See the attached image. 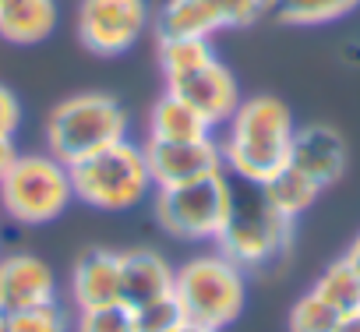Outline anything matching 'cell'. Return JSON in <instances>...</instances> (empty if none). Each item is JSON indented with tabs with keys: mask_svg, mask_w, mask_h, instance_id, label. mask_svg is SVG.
<instances>
[{
	"mask_svg": "<svg viewBox=\"0 0 360 332\" xmlns=\"http://www.w3.org/2000/svg\"><path fill=\"white\" fill-rule=\"evenodd\" d=\"M223 127L226 134L219 138V148H223V166L230 177L265 184L290 162L297 120H293V110L279 96H269V92L244 96Z\"/></svg>",
	"mask_w": 360,
	"mask_h": 332,
	"instance_id": "obj_1",
	"label": "cell"
},
{
	"mask_svg": "<svg viewBox=\"0 0 360 332\" xmlns=\"http://www.w3.org/2000/svg\"><path fill=\"white\" fill-rule=\"evenodd\" d=\"M293 226L297 223L269 202L262 184L230 177V202L216 237V251H223L244 272H262L290 255Z\"/></svg>",
	"mask_w": 360,
	"mask_h": 332,
	"instance_id": "obj_2",
	"label": "cell"
},
{
	"mask_svg": "<svg viewBox=\"0 0 360 332\" xmlns=\"http://www.w3.org/2000/svg\"><path fill=\"white\" fill-rule=\"evenodd\" d=\"M159 71L166 92L191 103L212 127H223L237 110L240 85L237 75L219 60L212 39H159Z\"/></svg>",
	"mask_w": 360,
	"mask_h": 332,
	"instance_id": "obj_3",
	"label": "cell"
},
{
	"mask_svg": "<svg viewBox=\"0 0 360 332\" xmlns=\"http://www.w3.org/2000/svg\"><path fill=\"white\" fill-rule=\"evenodd\" d=\"M68 170H71L75 202L96 212H131L141 202H148L155 191L145 148L141 141H131V134L71 162Z\"/></svg>",
	"mask_w": 360,
	"mask_h": 332,
	"instance_id": "obj_4",
	"label": "cell"
},
{
	"mask_svg": "<svg viewBox=\"0 0 360 332\" xmlns=\"http://www.w3.org/2000/svg\"><path fill=\"white\" fill-rule=\"evenodd\" d=\"M173 300L188 321L223 332L248 307V272L216 248L191 255L184 265H176Z\"/></svg>",
	"mask_w": 360,
	"mask_h": 332,
	"instance_id": "obj_5",
	"label": "cell"
},
{
	"mask_svg": "<svg viewBox=\"0 0 360 332\" xmlns=\"http://www.w3.org/2000/svg\"><path fill=\"white\" fill-rule=\"evenodd\" d=\"M131 117L124 103L110 92H75L60 99L50 117H46V152L57 155L60 162H78L120 138H127Z\"/></svg>",
	"mask_w": 360,
	"mask_h": 332,
	"instance_id": "obj_6",
	"label": "cell"
},
{
	"mask_svg": "<svg viewBox=\"0 0 360 332\" xmlns=\"http://www.w3.org/2000/svg\"><path fill=\"white\" fill-rule=\"evenodd\" d=\"M71 205V170L50 152H22L0 181V212L15 226H50Z\"/></svg>",
	"mask_w": 360,
	"mask_h": 332,
	"instance_id": "obj_7",
	"label": "cell"
},
{
	"mask_svg": "<svg viewBox=\"0 0 360 332\" xmlns=\"http://www.w3.org/2000/svg\"><path fill=\"white\" fill-rule=\"evenodd\" d=\"M230 202V174H216L205 181L155 188L152 191V216L162 234L184 244H216L219 226L226 219Z\"/></svg>",
	"mask_w": 360,
	"mask_h": 332,
	"instance_id": "obj_8",
	"label": "cell"
},
{
	"mask_svg": "<svg viewBox=\"0 0 360 332\" xmlns=\"http://www.w3.org/2000/svg\"><path fill=\"white\" fill-rule=\"evenodd\" d=\"M152 25V0H78V43L92 57L134 50Z\"/></svg>",
	"mask_w": 360,
	"mask_h": 332,
	"instance_id": "obj_9",
	"label": "cell"
},
{
	"mask_svg": "<svg viewBox=\"0 0 360 332\" xmlns=\"http://www.w3.org/2000/svg\"><path fill=\"white\" fill-rule=\"evenodd\" d=\"M145 148V162L155 188H176V184H191V181H205L216 174H226L223 166V148L219 138H195V141H141Z\"/></svg>",
	"mask_w": 360,
	"mask_h": 332,
	"instance_id": "obj_10",
	"label": "cell"
},
{
	"mask_svg": "<svg viewBox=\"0 0 360 332\" xmlns=\"http://www.w3.org/2000/svg\"><path fill=\"white\" fill-rule=\"evenodd\" d=\"M57 304V272L32 251L0 255V311L18 314L29 307Z\"/></svg>",
	"mask_w": 360,
	"mask_h": 332,
	"instance_id": "obj_11",
	"label": "cell"
},
{
	"mask_svg": "<svg viewBox=\"0 0 360 332\" xmlns=\"http://www.w3.org/2000/svg\"><path fill=\"white\" fill-rule=\"evenodd\" d=\"M349 162V148L339 127L332 124H300L293 131L290 145V166H297L300 174H307L314 184L332 188Z\"/></svg>",
	"mask_w": 360,
	"mask_h": 332,
	"instance_id": "obj_12",
	"label": "cell"
},
{
	"mask_svg": "<svg viewBox=\"0 0 360 332\" xmlns=\"http://www.w3.org/2000/svg\"><path fill=\"white\" fill-rule=\"evenodd\" d=\"M176 265L155 248H127L120 251V304L131 311L162 297H173Z\"/></svg>",
	"mask_w": 360,
	"mask_h": 332,
	"instance_id": "obj_13",
	"label": "cell"
},
{
	"mask_svg": "<svg viewBox=\"0 0 360 332\" xmlns=\"http://www.w3.org/2000/svg\"><path fill=\"white\" fill-rule=\"evenodd\" d=\"M68 293H71L75 311L120 304V251L89 248L71 269Z\"/></svg>",
	"mask_w": 360,
	"mask_h": 332,
	"instance_id": "obj_14",
	"label": "cell"
},
{
	"mask_svg": "<svg viewBox=\"0 0 360 332\" xmlns=\"http://www.w3.org/2000/svg\"><path fill=\"white\" fill-rule=\"evenodd\" d=\"M57 0H0V39L15 46H39L57 32Z\"/></svg>",
	"mask_w": 360,
	"mask_h": 332,
	"instance_id": "obj_15",
	"label": "cell"
},
{
	"mask_svg": "<svg viewBox=\"0 0 360 332\" xmlns=\"http://www.w3.org/2000/svg\"><path fill=\"white\" fill-rule=\"evenodd\" d=\"M216 127L180 96L162 92L152 110H148V131L145 138L152 141H195V138H209Z\"/></svg>",
	"mask_w": 360,
	"mask_h": 332,
	"instance_id": "obj_16",
	"label": "cell"
},
{
	"mask_svg": "<svg viewBox=\"0 0 360 332\" xmlns=\"http://www.w3.org/2000/svg\"><path fill=\"white\" fill-rule=\"evenodd\" d=\"M360 8V0H262V18L286 29L332 25Z\"/></svg>",
	"mask_w": 360,
	"mask_h": 332,
	"instance_id": "obj_17",
	"label": "cell"
},
{
	"mask_svg": "<svg viewBox=\"0 0 360 332\" xmlns=\"http://www.w3.org/2000/svg\"><path fill=\"white\" fill-rule=\"evenodd\" d=\"M262 188H265L269 202H272L286 219H293V223H297V219H300V216L321 198V191H325L321 184H314L307 174H300L297 166H290V162L283 166L279 174H272Z\"/></svg>",
	"mask_w": 360,
	"mask_h": 332,
	"instance_id": "obj_18",
	"label": "cell"
},
{
	"mask_svg": "<svg viewBox=\"0 0 360 332\" xmlns=\"http://www.w3.org/2000/svg\"><path fill=\"white\" fill-rule=\"evenodd\" d=\"M311 290H314L328 307H335L339 314L360 311V272H356L346 258H335L332 265H325L321 276L311 283Z\"/></svg>",
	"mask_w": 360,
	"mask_h": 332,
	"instance_id": "obj_19",
	"label": "cell"
},
{
	"mask_svg": "<svg viewBox=\"0 0 360 332\" xmlns=\"http://www.w3.org/2000/svg\"><path fill=\"white\" fill-rule=\"evenodd\" d=\"M335 321H339V311L328 307L314 290H307V293H300L297 304L290 307L286 328H290V332H332Z\"/></svg>",
	"mask_w": 360,
	"mask_h": 332,
	"instance_id": "obj_20",
	"label": "cell"
},
{
	"mask_svg": "<svg viewBox=\"0 0 360 332\" xmlns=\"http://www.w3.org/2000/svg\"><path fill=\"white\" fill-rule=\"evenodd\" d=\"M71 332H134V311L127 304H106L92 311H78Z\"/></svg>",
	"mask_w": 360,
	"mask_h": 332,
	"instance_id": "obj_21",
	"label": "cell"
},
{
	"mask_svg": "<svg viewBox=\"0 0 360 332\" xmlns=\"http://www.w3.org/2000/svg\"><path fill=\"white\" fill-rule=\"evenodd\" d=\"M8 328L11 332H71V318L60 304H43V307L8 314Z\"/></svg>",
	"mask_w": 360,
	"mask_h": 332,
	"instance_id": "obj_22",
	"label": "cell"
},
{
	"mask_svg": "<svg viewBox=\"0 0 360 332\" xmlns=\"http://www.w3.org/2000/svg\"><path fill=\"white\" fill-rule=\"evenodd\" d=\"M180 321H184V314H180L173 297L134 307V332H173Z\"/></svg>",
	"mask_w": 360,
	"mask_h": 332,
	"instance_id": "obj_23",
	"label": "cell"
},
{
	"mask_svg": "<svg viewBox=\"0 0 360 332\" xmlns=\"http://www.w3.org/2000/svg\"><path fill=\"white\" fill-rule=\"evenodd\" d=\"M22 127V99L11 85L0 82V138H15Z\"/></svg>",
	"mask_w": 360,
	"mask_h": 332,
	"instance_id": "obj_24",
	"label": "cell"
},
{
	"mask_svg": "<svg viewBox=\"0 0 360 332\" xmlns=\"http://www.w3.org/2000/svg\"><path fill=\"white\" fill-rule=\"evenodd\" d=\"M18 145H15V138H0V181L8 177V170L18 162Z\"/></svg>",
	"mask_w": 360,
	"mask_h": 332,
	"instance_id": "obj_25",
	"label": "cell"
},
{
	"mask_svg": "<svg viewBox=\"0 0 360 332\" xmlns=\"http://www.w3.org/2000/svg\"><path fill=\"white\" fill-rule=\"evenodd\" d=\"M332 332H360V311H349V314H339L335 328Z\"/></svg>",
	"mask_w": 360,
	"mask_h": 332,
	"instance_id": "obj_26",
	"label": "cell"
},
{
	"mask_svg": "<svg viewBox=\"0 0 360 332\" xmlns=\"http://www.w3.org/2000/svg\"><path fill=\"white\" fill-rule=\"evenodd\" d=\"M342 258H346V262H349V265H353V269L360 272V234L353 237V244L346 248V255H342Z\"/></svg>",
	"mask_w": 360,
	"mask_h": 332,
	"instance_id": "obj_27",
	"label": "cell"
},
{
	"mask_svg": "<svg viewBox=\"0 0 360 332\" xmlns=\"http://www.w3.org/2000/svg\"><path fill=\"white\" fill-rule=\"evenodd\" d=\"M173 332H219V328H209V325H198V321H188V318H184Z\"/></svg>",
	"mask_w": 360,
	"mask_h": 332,
	"instance_id": "obj_28",
	"label": "cell"
},
{
	"mask_svg": "<svg viewBox=\"0 0 360 332\" xmlns=\"http://www.w3.org/2000/svg\"><path fill=\"white\" fill-rule=\"evenodd\" d=\"M0 332H11V328H8V314H4V311H0Z\"/></svg>",
	"mask_w": 360,
	"mask_h": 332,
	"instance_id": "obj_29",
	"label": "cell"
}]
</instances>
